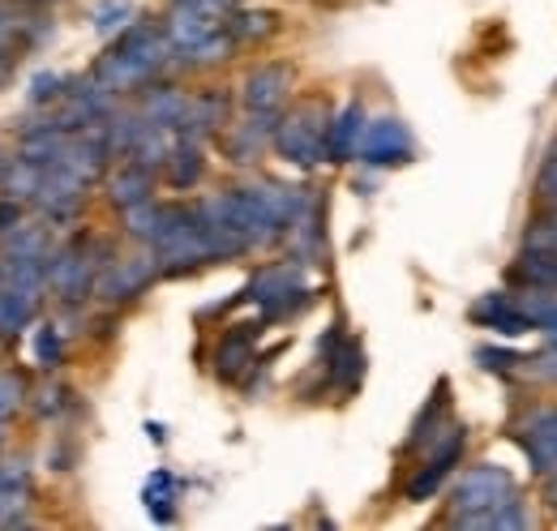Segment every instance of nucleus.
Instances as JSON below:
<instances>
[{"label":"nucleus","mask_w":557,"mask_h":531,"mask_svg":"<svg viewBox=\"0 0 557 531\" xmlns=\"http://www.w3.org/2000/svg\"><path fill=\"white\" fill-rule=\"evenodd\" d=\"M168 52H172L168 35H159L154 26H129V30L108 48V57L95 65V82H103L112 95L138 90V86H146L159 69L168 65Z\"/></svg>","instance_id":"obj_1"},{"label":"nucleus","mask_w":557,"mask_h":531,"mask_svg":"<svg viewBox=\"0 0 557 531\" xmlns=\"http://www.w3.org/2000/svg\"><path fill=\"white\" fill-rule=\"evenodd\" d=\"M510 502H519V489H515L510 471H506V467L481 464L459 480L450 523H455V528H488V519H493L502 506H510Z\"/></svg>","instance_id":"obj_2"},{"label":"nucleus","mask_w":557,"mask_h":531,"mask_svg":"<svg viewBox=\"0 0 557 531\" xmlns=\"http://www.w3.org/2000/svg\"><path fill=\"white\" fill-rule=\"evenodd\" d=\"M331 108L322 99H309V103H296L287 116H278L275 129V150L296 163V168H313L326 159V137H331Z\"/></svg>","instance_id":"obj_3"},{"label":"nucleus","mask_w":557,"mask_h":531,"mask_svg":"<svg viewBox=\"0 0 557 531\" xmlns=\"http://www.w3.org/2000/svg\"><path fill=\"white\" fill-rule=\"evenodd\" d=\"M245 296L262 309L267 322L275 318H287L292 309H300L309 300V287H305V274L296 262H278V266H262L253 274V283L245 287Z\"/></svg>","instance_id":"obj_4"},{"label":"nucleus","mask_w":557,"mask_h":531,"mask_svg":"<svg viewBox=\"0 0 557 531\" xmlns=\"http://www.w3.org/2000/svg\"><path fill=\"white\" fill-rule=\"evenodd\" d=\"M412 155H417L412 133H408L404 121H395V116H382V121L364 125L360 150H356V159L364 168H404V163H412Z\"/></svg>","instance_id":"obj_5"},{"label":"nucleus","mask_w":557,"mask_h":531,"mask_svg":"<svg viewBox=\"0 0 557 531\" xmlns=\"http://www.w3.org/2000/svg\"><path fill=\"white\" fill-rule=\"evenodd\" d=\"M159 270H163V266H159L154 254L108 262L103 270H99L95 292H99V300H103V305H125V300H134V296H141V292L150 287V279H154Z\"/></svg>","instance_id":"obj_6"},{"label":"nucleus","mask_w":557,"mask_h":531,"mask_svg":"<svg viewBox=\"0 0 557 531\" xmlns=\"http://www.w3.org/2000/svg\"><path fill=\"white\" fill-rule=\"evenodd\" d=\"M459 459H463V429L459 424H446V433L433 442V455L408 480V502H429L446 484V476L459 467Z\"/></svg>","instance_id":"obj_7"},{"label":"nucleus","mask_w":557,"mask_h":531,"mask_svg":"<svg viewBox=\"0 0 557 531\" xmlns=\"http://www.w3.org/2000/svg\"><path fill=\"white\" fill-rule=\"evenodd\" d=\"M48 283L65 296V300H86V292L99 283V262L90 245H70L48 262Z\"/></svg>","instance_id":"obj_8"},{"label":"nucleus","mask_w":557,"mask_h":531,"mask_svg":"<svg viewBox=\"0 0 557 531\" xmlns=\"http://www.w3.org/2000/svg\"><path fill=\"white\" fill-rule=\"evenodd\" d=\"M292 95V69L287 65H262L253 69L240 86V103L245 112H278Z\"/></svg>","instance_id":"obj_9"},{"label":"nucleus","mask_w":557,"mask_h":531,"mask_svg":"<svg viewBox=\"0 0 557 531\" xmlns=\"http://www.w3.org/2000/svg\"><path fill=\"white\" fill-rule=\"evenodd\" d=\"M515 437H519V446L528 450L532 471L554 476L557 471V411H536V416H528Z\"/></svg>","instance_id":"obj_10"},{"label":"nucleus","mask_w":557,"mask_h":531,"mask_svg":"<svg viewBox=\"0 0 557 531\" xmlns=\"http://www.w3.org/2000/svg\"><path fill=\"white\" fill-rule=\"evenodd\" d=\"M275 129H278V112H249L245 125H232V129H227L223 146H227V155H232L236 163H253L267 141L275 146Z\"/></svg>","instance_id":"obj_11"},{"label":"nucleus","mask_w":557,"mask_h":531,"mask_svg":"<svg viewBox=\"0 0 557 531\" xmlns=\"http://www.w3.org/2000/svg\"><path fill=\"white\" fill-rule=\"evenodd\" d=\"M253 343H258V326H232V331L219 338V347H214V373L223 378V382H236V378H245L249 369H253Z\"/></svg>","instance_id":"obj_12"},{"label":"nucleus","mask_w":557,"mask_h":531,"mask_svg":"<svg viewBox=\"0 0 557 531\" xmlns=\"http://www.w3.org/2000/svg\"><path fill=\"white\" fill-rule=\"evenodd\" d=\"M364 108L360 103H348L335 121H331V137H326V159L331 163H348L360 150V137H364Z\"/></svg>","instance_id":"obj_13"},{"label":"nucleus","mask_w":557,"mask_h":531,"mask_svg":"<svg viewBox=\"0 0 557 531\" xmlns=\"http://www.w3.org/2000/svg\"><path fill=\"white\" fill-rule=\"evenodd\" d=\"M108 189H112V206L134 210V206L150 201V194H154V168H146L138 159H125V168H116Z\"/></svg>","instance_id":"obj_14"},{"label":"nucleus","mask_w":557,"mask_h":531,"mask_svg":"<svg viewBox=\"0 0 557 531\" xmlns=\"http://www.w3.org/2000/svg\"><path fill=\"white\" fill-rule=\"evenodd\" d=\"M163 168H168V185H172V189H194L198 176H202V168H207V163H202V146H198V137H181V141H172Z\"/></svg>","instance_id":"obj_15"},{"label":"nucleus","mask_w":557,"mask_h":531,"mask_svg":"<svg viewBox=\"0 0 557 531\" xmlns=\"http://www.w3.org/2000/svg\"><path fill=\"white\" fill-rule=\"evenodd\" d=\"M472 318H476L481 326H488V331H497V334L532 331V322L523 318V309L515 305V296H488V300H481V305L472 309Z\"/></svg>","instance_id":"obj_16"},{"label":"nucleus","mask_w":557,"mask_h":531,"mask_svg":"<svg viewBox=\"0 0 557 531\" xmlns=\"http://www.w3.org/2000/svg\"><path fill=\"white\" fill-rule=\"evenodd\" d=\"M515 279H523L528 287H557V249H523V258L515 262Z\"/></svg>","instance_id":"obj_17"},{"label":"nucleus","mask_w":557,"mask_h":531,"mask_svg":"<svg viewBox=\"0 0 557 531\" xmlns=\"http://www.w3.org/2000/svg\"><path fill=\"white\" fill-rule=\"evenodd\" d=\"M360 373H364V351H360L351 338H344L339 347H331V382H335L339 391H356Z\"/></svg>","instance_id":"obj_18"},{"label":"nucleus","mask_w":557,"mask_h":531,"mask_svg":"<svg viewBox=\"0 0 557 531\" xmlns=\"http://www.w3.org/2000/svg\"><path fill=\"white\" fill-rule=\"evenodd\" d=\"M275 22H278L275 13H262V9H253V13H249V9H232L223 26H227L232 44H249V39L271 35V30H275Z\"/></svg>","instance_id":"obj_19"},{"label":"nucleus","mask_w":557,"mask_h":531,"mask_svg":"<svg viewBox=\"0 0 557 531\" xmlns=\"http://www.w3.org/2000/svg\"><path fill=\"white\" fill-rule=\"evenodd\" d=\"M172 502H176V480H172L168 471H154V476L146 480V510H150L159 523H168V519H172Z\"/></svg>","instance_id":"obj_20"},{"label":"nucleus","mask_w":557,"mask_h":531,"mask_svg":"<svg viewBox=\"0 0 557 531\" xmlns=\"http://www.w3.org/2000/svg\"><path fill=\"white\" fill-rule=\"evenodd\" d=\"M35 356L44 369H57L61 356H65V343H61V331L57 326H39V338H35Z\"/></svg>","instance_id":"obj_21"},{"label":"nucleus","mask_w":557,"mask_h":531,"mask_svg":"<svg viewBox=\"0 0 557 531\" xmlns=\"http://www.w3.org/2000/svg\"><path fill=\"white\" fill-rule=\"evenodd\" d=\"M26 403V382L17 373H0V420H9Z\"/></svg>","instance_id":"obj_22"},{"label":"nucleus","mask_w":557,"mask_h":531,"mask_svg":"<svg viewBox=\"0 0 557 531\" xmlns=\"http://www.w3.org/2000/svg\"><path fill=\"white\" fill-rule=\"evenodd\" d=\"M536 194L549 201L557 210V146L549 150V159H545V168H541V181H536Z\"/></svg>","instance_id":"obj_23"},{"label":"nucleus","mask_w":557,"mask_h":531,"mask_svg":"<svg viewBox=\"0 0 557 531\" xmlns=\"http://www.w3.org/2000/svg\"><path fill=\"white\" fill-rule=\"evenodd\" d=\"M125 17H129V4H103V9L95 13V26H99L103 35H112V30L125 26Z\"/></svg>","instance_id":"obj_24"},{"label":"nucleus","mask_w":557,"mask_h":531,"mask_svg":"<svg viewBox=\"0 0 557 531\" xmlns=\"http://www.w3.org/2000/svg\"><path fill=\"white\" fill-rule=\"evenodd\" d=\"M172 4L198 9V13H207V17H219V22H227V13L236 9V0H172Z\"/></svg>","instance_id":"obj_25"},{"label":"nucleus","mask_w":557,"mask_h":531,"mask_svg":"<svg viewBox=\"0 0 557 531\" xmlns=\"http://www.w3.org/2000/svg\"><path fill=\"white\" fill-rule=\"evenodd\" d=\"M476 360L488 365V369H515V365H523V356H519V351H497V347H481V351H476Z\"/></svg>","instance_id":"obj_26"},{"label":"nucleus","mask_w":557,"mask_h":531,"mask_svg":"<svg viewBox=\"0 0 557 531\" xmlns=\"http://www.w3.org/2000/svg\"><path fill=\"white\" fill-rule=\"evenodd\" d=\"M13 61H17V57H13V17L0 13V77L9 73Z\"/></svg>","instance_id":"obj_27"},{"label":"nucleus","mask_w":557,"mask_h":531,"mask_svg":"<svg viewBox=\"0 0 557 531\" xmlns=\"http://www.w3.org/2000/svg\"><path fill=\"white\" fill-rule=\"evenodd\" d=\"M61 86H65V82H61L57 73H39V77H35V90H30V99H35V103H44V99H57V95H61Z\"/></svg>","instance_id":"obj_28"},{"label":"nucleus","mask_w":557,"mask_h":531,"mask_svg":"<svg viewBox=\"0 0 557 531\" xmlns=\"http://www.w3.org/2000/svg\"><path fill=\"white\" fill-rule=\"evenodd\" d=\"M17 214H22L17 201H4V206H0V232H9V227L17 223Z\"/></svg>","instance_id":"obj_29"},{"label":"nucleus","mask_w":557,"mask_h":531,"mask_svg":"<svg viewBox=\"0 0 557 531\" xmlns=\"http://www.w3.org/2000/svg\"><path fill=\"white\" fill-rule=\"evenodd\" d=\"M545 338H549V347L557 351V326H549V331H545Z\"/></svg>","instance_id":"obj_30"},{"label":"nucleus","mask_w":557,"mask_h":531,"mask_svg":"<svg viewBox=\"0 0 557 531\" xmlns=\"http://www.w3.org/2000/svg\"><path fill=\"white\" fill-rule=\"evenodd\" d=\"M0 424H4V420H0ZM0 446H4V429H0Z\"/></svg>","instance_id":"obj_31"},{"label":"nucleus","mask_w":557,"mask_h":531,"mask_svg":"<svg viewBox=\"0 0 557 531\" xmlns=\"http://www.w3.org/2000/svg\"><path fill=\"white\" fill-rule=\"evenodd\" d=\"M0 510H4V497H0Z\"/></svg>","instance_id":"obj_32"}]
</instances>
